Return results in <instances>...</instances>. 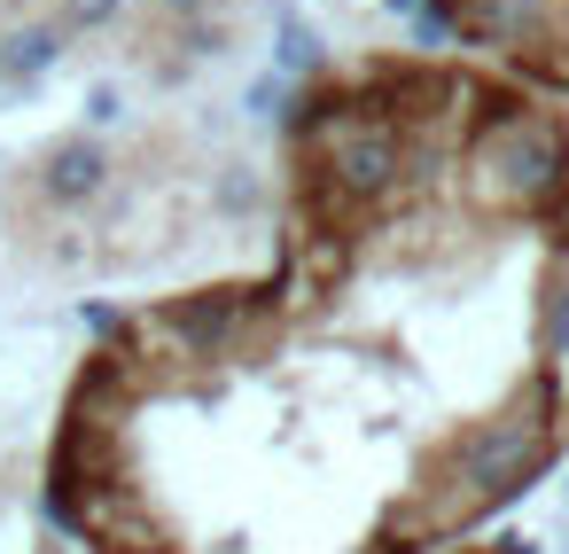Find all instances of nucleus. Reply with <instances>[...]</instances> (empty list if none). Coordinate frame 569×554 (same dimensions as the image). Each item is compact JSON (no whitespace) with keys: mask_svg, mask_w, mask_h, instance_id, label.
I'll return each instance as SVG.
<instances>
[{"mask_svg":"<svg viewBox=\"0 0 569 554\" xmlns=\"http://www.w3.org/2000/svg\"><path fill=\"white\" fill-rule=\"evenodd\" d=\"M0 71H9V63H0Z\"/></svg>","mask_w":569,"mask_h":554,"instance_id":"obj_1","label":"nucleus"}]
</instances>
